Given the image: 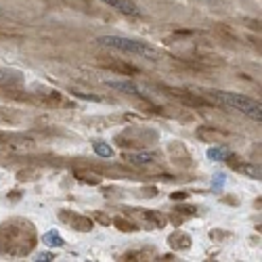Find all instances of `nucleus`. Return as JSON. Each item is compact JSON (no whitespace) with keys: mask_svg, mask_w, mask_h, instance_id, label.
I'll return each mask as SVG.
<instances>
[{"mask_svg":"<svg viewBox=\"0 0 262 262\" xmlns=\"http://www.w3.org/2000/svg\"><path fill=\"white\" fill-rule=\"evenodd\" d=\"M111 223L116 225L120 231H124V233H134V231H137V225L130 223V220H126V218H122V216H116Z\"/></svg>","mask_w":262,"mask_h":262,"instance_id":"15","label":"nucleus"},{"mask_svg":"<svg viewBox=\"0 0 262 262\" xmlns=\"http://www.w3.org/2000/svg\"><path fill=\"white\" fill-rule=\"evenodd\" d=\"M88 168V166H86ZM73 176L78 180H82V183H88V185H99L101 183V176L95 172V168H88V170H82V168H76L73 170Z\"/></svg>","mask_w":262,"mask_h":262,"instance_id":"11","label":"nucleus"},{"mask_svg":"<svg viewBox=\"0 0 262 262\" xmlns=\"http://www.w3.org/2000/svg\"><path fill=\"white\" fill-rule=\"evenodd\" d=\"M229 164H231L237 172L245 174V176H250V178H260V168H256V166H250V164H244V162H235V159H229Z\"/></svg>","mask_w":262,"mask_h":262,"instance_id":"13","label":"nucleus"},{"mask_svg":"<svg viewBox=\"0 0 262 262\" xmlns=\"http://www.w3.org/2000/svg\"><path fill=\"white\" fill-rule=\"evenodd\" d=\"M187 193H172V199H185Z\"/></svg>","mask_w":262,"mask_h":262,"instance_id":"24","label":"nucleus"},{"mask_svg":"<svg viewBox=\"0 0 262 262\" xmlns=\"http://www.w3.org/2000/svg\"><path fill=\"white\" fill-rule=\"evenodd\" d=\"M214 30H216V34H218L220 38L229 40V42H235V40H237V34H235V32L229 28V25H223V23H218V25H216V28H214Z\"/></svg>","mask_w":262,"mask_h":262,"instance_id":"17","label":"nucleus"},{"mask_svg":"<svg viewBox=\"0 0 262 262\" xmlns=\"http://www.w3.org/2000/svg\"><path fill=\"white\" fill-rule=\"evenodd\" d=\"M17 178L19 180H32V178H36V172L34 170H21L17 174Z\"/></svg>","mask_w":262,"mask_h":262,"instance_id":"20","label":"nucleus"},{"mask_svg":"<svg viewBox=\"0 0 262 262\" xmlns=\"http://www.w3.org/2000/svg\"><path fill=\"white\" fill-rule=\"evenodd\" d=\"M95 220H99V223H101V225H105V227L111 223V218H109V216H105L103 212H97V214H95Z\"/></svg>","mask_w":262,"mask_h":262,"instance_id":"22","label":"nucleus"},{"mask_svg":"<svg viewBox=\"0 0 262 262\" xmlns=\"http://www.w3.org/2000/svg\"><path fill=\"white\" fill-rule=\"evenodd\" d=\"M168 153H170V162L178 168H191L193 159H191V153L187 151V147L180 143V140H174V143L168 145Z\"/></svg>","mask_w":262,"mask_h":262,"instance_id":"5","label":"nucleus"},{"mask_svg":"<svg viewBox=\"0 0 262 262\" xmlns=\"http://www.w3.org/2000/svg\"><path fill=\"white\" fill-rule=\"evenodd\" d=\"M145 218L149 220L153 227H159V229H162V227H166V216H164V214H159V212L147 210V212H145Z\"/></svg>","mask_w":262,"mask_h":262,"instance_id":"16","label":"nucleus"},{"mask_svg":"<svg viewBox=\"0 0 262 262\" xmlns=\"http://www.w3.org/2000/svg\"><path fill=\"white\" fill-rule=\"evenodd\" d=\"M99 44L109 46V49H116V51H124V52H134V55H140V57H147V59H157L159 57L153 46H149L147 42H140V40L105 36V38H99Z\"/></svg>","mask_w":262,"mask_h":262,"instance_id":"3","label":"nucleus"},{"mask_svg":"<svg viewBox=\"0 0 262 262\" xmlns=\"http://www.w3.org/2000/svg\"><path fill=\"white\" fill-rule=\"evenodd\" d=\"M36 245V233L28 220H9L0 227V252L9 256L30 254Z\"/></svg>","mask_w":262,"mask_h":262,"instance_id":"1","label":"nucleus"},{"mask_svg":"<svg viewBox=\"0 0 262 262\" xmlns=\"http://www.w3.org/2000/svg\"><path fill=\"white\" fill-rule=\"evenodd\" d=\"M204 97L210 105H225L229 107V109H235V111H241L245 113L247 118L256 120V122H260L262 120V107L258 101H254L250 97H244V95H235V92H223V90H208L204 92Z\"/></svg>","mask_w":262,"mask_h":262,"instance_id":"2","label":"nucleus"},{"mask_svg":"<svg viewBox=\"0 0 262 262\" xmlns=\"http://www.w3.org/2000/svg\"><path fill=\"white\" fill-rule=\"evenodd\" d=\"M195 137L199 140H204V143H223L227 139V132L214 128V126H199L195 130Z\"/></svg>","mask_w":262,"mask_h":262,"instance_id":"7","label":"nucleus"},{"mask_svg":"<svg viewBox=\"0 0 262 262\" xmlns=\"http://www.w3.org/2000/svg\"><path fill=\"white\" fill-rule=\"evenodd\" d=\"M61 218L70 223L71 229H76L80 233H88L95 223H92V218H86V216H78V214H70V212H61Z\"/></svg>","mask_w":262,"mask_h":262,"instance_id":"8","label":"nucleus"},{"mask_svg":"<svg viewBox=\"0 0 262 262\" xmlns=\"http://www.w3.org/2000/svg\"><path fill=\"white\" fill-rule=\"evenodd\" d=\"M99 67L103 70H109L113 73H122V76H137L139 67H134L132 63H126V61H118V59H99Z\"/></svg>","mask_w":262,"mask_h":262,"instance_id":"6","label":"nucleus"},{"mask_svg":"<svg viewBox=\"0 0 262 262\" xmlns=\"http://www.w3.org/2000/svg\"><path fill=\"white\" fill-rule=\"evenodd\" d=\"M0 143H6V145H13V147H34V140L30 137H21V134L0 132Z\"/></svg>","mask_w":262,"mask_h":262,"instance_id":"10","label":"nucleus"},{"mask_svg":"<svg viewBox=\"0 0 262 262\" xmlns=\"http://www.w3.org/2000/svg\"><path fill=\"white\" fill-rule=\"evenodd\" d=\"M176 212L183 214V216H193V214H197L195 206H180V208H176Z\"/></svg>","mask_w":262,"mask_h":262,"instance_id":"19","label":"nucleus"},{"mask_svg":"<svg viewBox=\"0 0 262 262\" xmlns=\"http://www.w3.org/2000/svg\"><path fill=\"white\" fill-rule=\"evenodd\" d=\"M162 88V92H166V95H170L174 99H178L183 105L187 107H210V103L201 97V95H193L191 90H185V88H168V86H159Z\"/></svg>","mask_w":262,"mask_h":262,"instance_id":"4","label":"nucleus"},{"mask_svg":"<svg viewBox=\"0 0 262 262\" xmlns=\"http://www.w3.org/2000/svg\"><path fill=\"white\" fill-rule=\"evenodd\" d=\"M126 162H130V164H139V166H149L156 162V156L153 153H134V156H124Z\"/></svg>","mask_w":262,"mask_h":262,"instance_id":"14","label":"nucleus"},{"mask_svg":"<svg viewBox=\"0 0 262 262\" xmlns=\"http://www.w3.org/2000/svg\"><path fill=\"white\" fill-rule=\"evenodd\" d=\"M168 244H170L174 250H187V247L191 245V237L187 233L176 231V233H172L170 237H168Z\"/></svg>","mask_w":262,"mask_h":262,"instance_id":"12","label":"nucleus"},{"mask_svg":"<svg viewBox=\"0 0 262 262\" xmlns=\"http://www.w3.org/2000/svg\"><path fill=\"white\" fill-rule=\"evenodd\" d=\"M191 36H195L193 30H178V32L172 34V38H191Z\"/></svg>","mask_w":262,"mask_h":262,"instance_id":"21","label":"nucleus"},{"mask_svg":"<svg viewBox=\"0 0 262 262\" xmlns=\"http://www.w3.org/2000/svg\"><path fill=\"white\" fill-rule=\"evenodd\" d=\"M0 120H6V122H9V120H15V116H13V113H0Z\"/></svg>","mask_w":262,"mask_h":262,"instance_id":"23","label":"nucleus"},{"mask_svg":"<svg viewBox=\"0 0 262 262\" xmlns=\"http://www.w3.org/2000/svg\"><path fill=\"white\" fill-rule=\"evenodd\" d=\"M147 258H149V254H147V252H126L120 260L130 262V260H147Z\"/></svg>","mask_w":262,"mask_h":262,"instance_id":"18","label":"nucleus"},{"mask_svg":"<svg viewBox=\"0 0 262 262\" xmlns=\"http://www.w3.org/2000/svg\"><path fill=\"white\" fill-rule=\"evenodd\" d=\"M107 6H113V9H118L120 13H124V15H130V17H139L140 11L139 6L132 2V0H103Z\"/></svg>","mask_w":262,"mask_h":262,"instance_id":"9","label":"nucleus"}]
</instances>
